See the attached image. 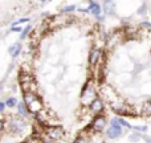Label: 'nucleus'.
Returning <instances> with one entry per match:
<instances>
[{
    "label": "nucleus",
    "mask_w": 151,
    "mask_h": 143,
    "mask_svg": "<svg viewBox=\"0 0 151 143\" xmlns=\"http://www.w3.org/2000/svg\"><path fill=\"white\" fill-rule=\"evenodd\" d=\"M24 105L27 106L28 111L32 113H39L40 110L42 109V102L40 99L39 96H36L35 93H31V91H27L24 94Z\"/></svg>",
    "instance_id": "f257e3e1"
},
{
    "label": "nucleus",
    "mask_w": 151,
    "mask_h": 143,
    "mask_svg": "<svg viewBox=\"0 0 151 143\" xmlns=\"http://www.w3.org/2000/svg\"><path fill=\"white\" fill-rule=\"evenodd\" d=\"M27 123L24 122V119L21 118H11L9 123H8V129H9L11 133L13 134H20L25 130Z\"/></svg>",
    "instance_id": "f03ea898"
},
{
    "label": "nucleus",
    "mask_w": 151,
    "mask_h": 143,
    "mask_svg": "<svg viewBox=\"0 0 151 143\" xmlns=\"http://www.w3.org/2000/svg\"><path fill=\"white\" fill-rule=\"evenodd\" d=\"M96 98H97V97H96V90H94L90 85H86L85 86V90H83L82 94H81L82 103H89V105H90Z\"/></svg>",
    "instance_id": "7ed1b4c3"
},
{
    "label": "nucleus",
    "mask_w": 151,
    "mask_h": 143,
    "mask_svg": "<svg viewBox=\"0 0 151 143\" xmlns=\"http://www.w3.org/2000/svg\"><path fill=\"white\" fill-rule=\"evenodd\" d=\"M47 135L50 139H61L64 137V129L61 126H50L47 129Z\"/></svg>",
    "instance_id": "20e7f679"
},
{
    "label": "nucleus",
    "mask_w": 151,
    "mask_h": 143,
    "mask_svg": "<svg viewBox=\"0 0 151 143\" xmlns=\"http://www.w3.org/2000/svg\"><path fill=\"white\" fill-rule=\"evenodd\" d=\"M106 135L110 139H117L122 135V129H121V126H110L106 131Z\"/></svg>",
    "instance_id": "39448f33"
},
{
    "label": "nucleus",
    "mask_w": 151,
    "mask_h": 143,
    "mask_svg": "<svg viewBox=\"0 0 151 143\" xmlns=\"http://www.w3.org/2000/svg\"><path fill=\"white\" fill-rule=\"evenodd\" d=\"M90 126L94 130H102V129L106 126V119H105V117H102V115H97Z\"/></svg>",
    "instance_id": "423d86ee"
},
{
    "label": "nucleus",
    "mask_w": 151,
    "mask_h": 143,
    "mask_svg": "<svg viewBox=\"0 0 151 143\" xmlns=\"http://www.w3.org/2000/svg\"><path fill=\"white\" fill-rule=\"evenodd\" d=\"M101 49H93L90 52V56H89V63H90L91 66H96L97 64L99 63V60H101Z\"/></svg>",
    "instance_id": "0eeeda50"
},
{
    "label": "nucleus",
    "mask_w": 151,
    "mask_h": 143,
    "mask_svg": "<svg viewBox=\"0 0 151 143\" xmlns=\"http://www.w3.org/2000/svg\"><path fill=\"white\" fill-rule=\"evenodd\" d=\"M89 106H90L91 113H94V114H98V113H101L102 109H104V103H102V101L99 98H96L90 105H89Z\"/></svg>",
    "instance_id": "6e6552de"
},
{
    "label": "nucleus",
    "mask_w": 151,
    "mask_h": 143,
    "mask_svg": "<svg viewBox=\"0 0 151 143\" xmlns=\"http://www.w3.org/2000/svg\"><path fill=\"white\" fill-rule=\"evenodd\" d=\"M88 11L91 13V15L96 16V17H98V16L101 15L102 7L98 4V3H96V1H90V3H89V8H88Z\"/></svg>",
    "instance_id": "1a4fd4ad"
},
{
    "label": "nucleus",
    "mask_w": 151,
    "mask_h": 143,
    "mask_svg": "<svg viewBox=\"0 0 151 143\" xmlns=\"http://www.w3.org/2000/svg\"><path fill=\"white\" fill-rule=\"evenodd\" d=\"M20 52H21V44L20 42H15L13 45H11L9 48H8V53H9V56L11 57H17L19 55H20Z\"/></svg>",
    "instance_id": "9d476101"
},
{
    "label": "nucleus",
    "mask_w": 151,
    "mask_h": 143,
    "mask_svg": "<svg viewBox=\"0 0 151 143\" xmlns=\"http://www.w3.org/2000/svg\"><path fill=\"white\" fill-rule=\"evenodd\" d=\"M115 3L114 1H104V11L107 15H113L115 12Z\"/></svg>",
    "instance_id": "9b49d317"
},
{
    "label": "nucleus",
    "mask_w": 151,
    "mask_h": 143,
    "mask_svg": "<svg viewBox=\"0 0 151 143\" xmlns=\"http://www.w3.org/2000/svg\"><path fill=\"white\" fill-rule=\"evenodd\" d=\"M17 110H19V115H21V117H27V115L29 114V111H28V109H27V106L24 105V102H19Z\"/></svg>",
    "instance_id": "f8f14e48"
},
{
    "label": "nucleus",
    "mask_w": 151,
    "mask_h": 143,
    "mask_svg": "<svg viewBox=\"0 0 151 143\" xmlns=\"http://www.w3.org/2000/svg\"><path fill=\"white\" fill-rule=\"evenodd\" d=\"M4 103H5V106H8V107H15V106H17V99H16L15 97H11Z\"/></svg>",
    "instance_id": "ddd939ff"
},
{
    "label": "nucleus",
    "mask_w": 151,
    "mask_h": 143,
    "mask_svg": "<svg viewBox=\"0 0 151 143\" xmlns=\"http://www.w3.org/2000/svg\"><path fill=\"white\" fill-rule=\"evenodd\" d=\"M29 31H31V25H28V27H25L24 29H21V32H20V40H24V39H25V37L28 36Z\"/></svg>",
    "instance_id": "4468645a"
},
{
    "label": "nucleus",
    "mask_w": 151,
    "mask_h": 143,
    "mask_svg": "<svg viewBox=\"0 0 151 143\" xmlns=\"http://www.w3.org/2000/svg\"><path fill=\"white\" fill-rule=\"evenodd\" d=\"M28 21H29V19H28V17L20 19V20H17V21H16V23H13V24H12V27H16V25H17V24H21V23H28Z\"/></svg>",
    "instance_id": "2eb2a0df"
},
{
    "label": "nucleus",
    "mask_w": 151,
    "mask_h": 143,
    "mask_svg": "<svg viewBox=\"0 0 151 143\" xmlns=\"http://www.w3.org/2000/svg\"><path fill=\"white\" fill-rule=\"evenodd\" d=\"M74 9H77V8H76L74 5H70V7H65V8H64L63 12H64V13H66V12H73Z\"/></svg>",
    "instance_id": "dca6fc26"
},
{
    "label": "nucleus",
    "mask_w": 151,
    "mask_h": 143,
    "mask_svg": "<svg viewBox=\"0 0 151 143\" xmlns=\"http://www.w3.org/2000/svg\"><path fill=\"white\" fill-rule=\"evenodd\" d=\"M143 113H145V115H150V103H149V102H146V103H145Z\"/></svg>",
    "instance_id": "f3484780"
},
{
    "label": "nucleus",
    "mask_w": 151,
    "mask_h": 143,
    "mask_svg": "<svg viewBox=\"0 0 151 143\" xmlns=\"http://www.w3.org/2000/svg\"><path fill=\"white\" fill-rule=\"evenodd\" d=\"M74 143H88V141H86V138H82V137H78V138L74 141Z\"/></svg>",
    "instance_id": "a211bd4d"
},
{
    "label": "nucleus",
    "mask_w": 151,
    "mask_h": 143,
    "mask_svg": "<svg viewBox=\"0 0 151 143\" xmlns=\"http://www.w3.org/2000/svg\"><path fill=\"white\" fill-rule=\"evenodd\" d=\"M138 13H139V15H145V13H146V4H143V5H142V8H139Z\"/></svg>",
    "instance_id": "6ab92c4d"
},
{
    "label": "nucleus",
    "mask_w": 151,
    "mask_h": 143,
    "mask_svg": "<svg viewBox=\"0 0 151 143\" xmlns=\"http://www.w3.org/2000/svg\"><path fill=\"white\" fill-rule=\"evenodd\" d=\"M4 109H5V103H4V102L0 101V113L4 111Z\"/></svg>",
    "instance_id": "aec40b11"
},
{
    "label": "nucleus",
    "mask_w": 151,
    "mask_h": 143,
    "mask_svg": "<svg viewBox=\"0 0 151 143\" xmlns=\"http://www.w3.org/2000/svg\"><path fill=\"white\" fill-rule=\"evenodd\" d=\"M141 25H142V27H145V28H147V29H149L150 27H151V24H150V23H147V21H145V23H142Z\"/></svg>",
    "instance_id": "412c9836"
},
{
    "label": "nucleus",
    "mask_w": 151,
    "mask_h": 143,
    "mask_svg": "<svg viewBox=\"0 0 151 143\" xmlns=\"http://www.w3.org/2000/svg\"><path fill=\"white\" fill-rule=\"evenodd\" d=\"M12 31L13 32H21V28H19V27H12Z\"/></svg>",
    "instance_id": "4be33fe9"
},
{
    "label": "nucleus",
    "mask_w": 151,
    "mask_h": 143,
    "mask_svg": "<svg viewBox=\"0 0 151 143\" xmlns=\"http://www.w3.org/2000/svg\"><path fill=\"white\" fill-rule=\"evenodd\" d=\"M3 126H4V123H3V121H0V131L3 130Z\"/></svg>",
    "instance_id": "5701e85b"
},
{
    "label": "nucleus",
    "mask_w": 151,
    "mask_h": 143,
    "mask_svg": "<svg viewBox=\"0 0 151 143\" xmlns=\"http://www.w3.org/2000/svg\"><path fill=\"white\" fill-rule=\"evenodd\" d=\"M146 143H150V139H147V141H146Z\"/></svg>",
    "instance_id": "b1692460"
},
{
    "label": "nucleus",
    "mask_w": 151,
    "mask_h": 143,
    "mask_svg": "<svg viewBox=\"0 0 151 143\" xmlns=\"http://www.w3.org/2000/svg\"><path fill=\"white\" fill-rule=\"evenodd\" d=\"M0 91H1V85H0Z\"/></svg>",
    "instance_id": "393cba45"
}]
</instances>
